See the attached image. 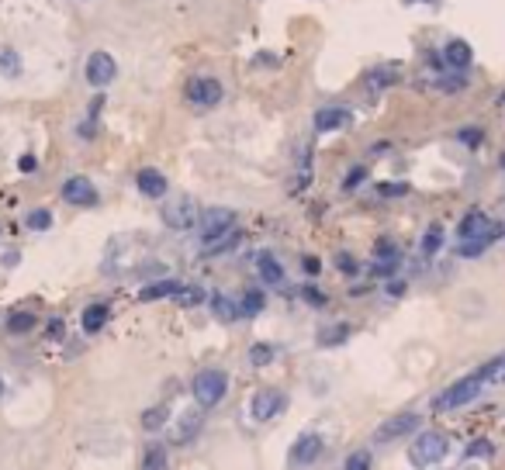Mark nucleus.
Returning <instances> with one entry per match:
<instances>
[{
	"label": "nucleus",
	"mask_w": 505,
	"mask_h": 470,
	"mask_svg": "<svg viewBox=\"0 0 505 470\" xmlns=\"http://www.w3.org/2000/svg\"><path fill=\"white\" fill-rule=\"evenodd\" d=\"M422 425V418L415 415V412H405V415H395V418H388V422H381V429H378V443H391V439H398V436H408V432H415Z\"/></svg>",
	"instance_id": "nucleus-9"
},
{
	"label": "nucleus",
	"mask_w": 505,
	"mask_h": 470,
	"mask_svg": "<svg viewBox=\"0 0 505 470\" xmlns=\"http://www.w3.org/2000/svg\"><path fill=\"white\" fill-rule=\"evenodd\" d=\"M49 336H52V339H63V322H59V318L49 325Z\"/></svg>",
	"instance_id": "nucleus-43"
},
{
	"label": "nucleus",
	"mask_w": 505,
	"mask_h": 470,
	"mask_svg": "<svg viewBox=\"0 0 505 470\" xmlns=\"http://www.w3.org/2000/svg\"><path fill=\"white\" fill-rule=\"evenodd\" d=\"M198 425H201V415H194V418H191V415H187V418H184V422H180V432H177V439H180V443H184V439H187V436H194V432H198Z\"/></svg>",
	"instance_id": "nucleus-34"
},
{
	"label": "nucleus",
	"mask_w": 505,
	"mask_h": 470,
	"mask_svg": "<svg viewBox=\"0 0 505 470\" xmlns=\"http://www.w3.org/2000/svg\"><path fill=\"white\" fill-rule=\"evenodd\" d=\"M211 311H215V318H222V322H235V318H239V304H232L225 294H215V297H211Z\"/></svg>",
	"instance_id": "nucleus-21"
},
{
	"label": "nucleus",
	"mask_w": 505,
	"mask_h": 470,
	"mask_svg": "<svg viewBox=\"0 0 505 470\" xmlns=\"http://www.w3.org/2000/svg\"><path fill=\"white\" fill-rule=\"evenodd\" d=\"M502 166H505V156H502Z\"/></svg>",
	"instance_id": "nucleus-47"
},
{
	"label": "nucleus",
	"mask_w": 505,
	"mask_h": 470,
	"mask_svg": "<svg viewBox=\"0 0 505 470\" xmlns=\"http://www.w3.org/2000/svg\"><path fill=\"white\" fill-rule=\"evenodd\" d=\"M304 297H308L311 304H322V294H318V290H304Z\"/></svg>",
	"instance_id": "nucleus-44"
},
{
	"label": "nucleus",
	"mask_w": 505,
	"mask_h": 470,
	"mask_svg": "<svg viewBox=\"0 0 505 470\" xmlns=\"http://www.w3.org/2000/svg\"><path fill=\"white\" fill-rule=\"evenodd\" d=\"M457 235H460V242H471V239H485L488 246H495L499 239L505 235V225L502 221H492L485 211H467L464 218H460V225H457Z\"/></svg>",
	"instance_id": "nucleus-1"
},
{
	"label": "nucleus",
	"mask_w": 505,
	"mask_h": 470,
	"mask_svg": "<svg viewBox=\"0 0 505 470\" xmlns=\"http://www.w3.org/2000/svg\"><path fill=\"white\" fill-rule=\"evenodd\" d=\"M408 3H429V7H436L440 0H408Z\"/></svg>",
	"instance_id": "nucleus-45"
},
{
	"label": "nucleus",
	"mask_w": 505,
	"mask_h": 470,
	"mask_svg": "<svg viewBox=\"0 0 505 470\" xmlns=\"http://www.w3.org/2000/svg\"><path fill=\"white\" fill-rule=\"evenodd\" d=\"M284 405H288V398H284L281 391L267 387V391H260V394L253 398V418H256V422H267V418L281 415V412H284Z\"/></svg>",
	"instance_id": "nucleus-11"
},
{
	"label": "nucleus",
	"mask_w": 505,
	"mask_h": 470,
	"mask_svg": "<svg viewBox=\"0 0 505 470\" xmlns=\"http://www.w3.org/2000/svg\"><path fill=\"white\" fill-rule=\"evenodd\" d=\"M52 225V214L45 211V207H38V211H31L28 214V228H35V232H45Z\"/></svg>",
	"instance_id": "nucleus-30"
},
{
	"label": "nucleus",
	"mask_w": 505,
	"mask_h": 470,
	"mask_svg": "<svg viewBox=\"0 0 505 470\" xmlns=\"http://www.w3.org/2000/svg\"><path fill=\"white\" fill-rule=\"evenodd\" d=\"M31 325H35V315H31V311H14V315H10V322H7V329H10V332H28Z\"/></svg>",
	"instance_id": "nucleus-26"
},
{
	"label": "nucleus",
	"mask_w": 505,
	"mask_h": 470,
	"mask_svg": "<svg viewBox=\"0 0 505 470\" xmlns=\"http://www.w3.org/2000/svg\"><path fill=\"white\" fill-rule=\"evenodd\" d=\"M256 267H260V277L267 283H274V287L284 283V267H281L270 253H260V256H256Z\"/></svg>",
	"instance_id": "nucleus-17"
},
{
	"label": "nucleus",
	"mask_w": 505,
	"mask_h": 470,
	"mask_svg": "<svg viewBox=\"0 0 505 470\" xmlns=\"http://www.w3.org/2000/svg\"><path fill=\"white\" fill-rule=\"evenodd\" d=\"M440 246H443V228L440 225H429L426 235H422V256H436Z\"/></svg>",
	"instance_id": "nucleus-22"
},
{
	"label": "nucleus",
	"mask_w": 505,
	"mask_h": 470,
	"mask_svg": "<svg viewBox=\"0 0 505 470\" xmlns=\"http://www.w3.org/2000/svg\"><path fill=\"white\" fill-rule=\"evenodd\" d=\"M249 360H253V367H267V363L274 360V346H267V343H256V346L249 350Z\"/></svg>",
	"instance_id": "nucleus-27"
},
{
	"label": "nucleus",
	"mask_w": 505,
	"mask_h": 470,
	"mask_svg": "<svg viewBox=\"0 0 505 470\" xmlns=\"http://www.w3.org/2000/svg\"><path fill=\"white\" fill-rule=\"evenodd\" d=\"M263 311V294L260 290H246L239 301V315H260Z\"/></svg>",
	"instance_id": "nucleus-23"
},
{
	"label": "nucleus",
	"mask_w": 505,
	"mask_h": 470,
	"mask_svg": "<svg viewBox=\"0 0 505 470\" xmlns=\"http://www.w3.org/2000/svg\"><path fill=\"white\" fill-rule=\"evenodd\" d=\"M180 294V283L177 281H156L149 283V287H142V301H160V297H177Z\"/></svg>",
	"instance_id": "nucleus-18"
},
{
	"label": "nucleus",
	"mask_w": 505,
	"mask_h": 470,
	"mask_svg": "<svg viewBox=\"0 0 505 470\" xmlns=\"http://www.w3.org/2000/svg\"><path fill=\"white\" fill-rule=\"evenodd\" d=\"M364 177H367V170H364V166H357V170H353V173L346 177V184H343V187H346V190H353L357 184H364Z\"/></svg>",
	"instance_id": "nucleus-37"
},
{
	"label": "nucleus",
	"mask_w": 505,
	"mask_h": 470,
	"mask_svg": "<svg viewBox=\"0 0 505 470\" xmlns=\"http://www.w3.org/2000/svg\"><path fill=\"white\" fill-rule=\"evenodd\" d=\"M201 235L204 242L211 246V242H218L222 235H228L232 232V225H235V214L228 211V207H211V211H204L201 214Z\"/></svg>",
	"instance_id": "nucleus-6"
},
{
	"label": "nucleus",
	"mask_w": 505,
	"mask_h": 470,
	"mask_svg": "<svg viewBox=\"0 0 505 470\" xmlns=\"http://www.w3.org/2000/svg\"><path fill=\"white\" fill-rule=\"evenodd\" d=\"M346 336H350V329H346V325H336L332 332H322L318 343H322V346H336V343H343Z\"/></svg>",
	"instance_id": "nucleus-32"
},
{
	"label": "nucleus",
	"mask_w": 505,
	"mask_h": 470,
	"mask_svg": "<svg viewBox=\"0 0 505 470\" xmlns=\"http://www.w3.org/2000/svg\"><path fill=\"white\" fill-rule=\"evenodd\" d=\"M222 97H225L222 84L211 80V77H201V80H191V84H187V100H191L194 107H215Z\"/></svg>",
	"instance_id": "nucleus-8"
},
{
	"label": "nucleus",
	"mask_w": 505,
	"mask_h": 470,
	"mask_svg": "<svg viewBox=\"0 0 505 470\" xmlns=\"http://www.w3.org/2000/svg\"><path fill=\"white\" fill-rule=\"evenodd\" d=\"M135 184H139V190H142L146 197H163V194H166V177H163L160 170H139Z\"/></svg>",
	"instance_id": "nucleus-15"
},
{
	"label": "nucleus",
	"mask_w": 505,
	"mask_h": 470,
	"mask_svg": "<svg viewBox=\"0 0 505 470\" xmlns=\"http://www.w3.org/2000/svg\"><path fill=\"white\" fill-rule=\"evenodd\" d=\"M467 457H492V443H485V439L471 443V446H467Z\"/></svg>",
	"instance_id": "nucleus-36"
},
{
	"label": "nucleus",
	"mask_w": 505,
	"mask_h": 470,
	"mask_svg": "<svg viewBox=\"0 0 505 470\" xmlns=\"http://www.w3.org/2000/svg\"><path fill=\"white\" fill-rule=\"evenodd\" d=\"M343 470H371V453H367V450L350 453V457H346V467H343Z\"/></svg>",
	"instance_id": "nucleus-31"
},
{
	"label": "nucleus",
	"mask_w": 505,
	"mask_h": 470,
	"mask_svg": "<svg viewBox=\"0 0 505 470\" xmlns=\"http://www.w3.org/2000/svg\"><path fill=\"white\" fill-rule=\"evenodd\" d=\"M107 325V304H91L84 311V332H101Z\"/></svg>",
	"instance_id": "nucleus-20"
},
{
	"label": "nucleus",
	"mask_w": 505,
	"mask_h": 470,
	"mask_svg": "<svg viewBox=\"0 0 505 470\" xmlns=\"http://www.w3.org/2000/svg\"><path fill=\"white\" fill-rule=\"evenodd\" d=\"M446 450H450V443H446L443 432H422V436L412 443L408 460H412V467H436V464L446 457Z\"/></svg>",
	"instance_id": "nucleus-2"
},
{
	"label": "nucleus",
	"mask_w": 505,
	"mask_h": 470,
	"mask_svg": "<svg viewBox=\"0 0 505 470\" xmlns=\"http://www.w3.org/2000/svg\"><path fill=\"white\" fill-rule=\"evenodd\" d=\"M17 166H21V173H31V170H35V156H21Z\"/></svg>",
	"instance_id": "nucleus-41"
},
{
	"label": "nucleus",
	"mask_w": 505,
	"mask_h": 470,
	"mask_svg": "<svg viewBox=\"0 0 505 470\" xmlns=\"http://www.w3.org/2000/svg\"><path fill=\"white\" fill-rule=\"evenodd\" d=\"M201 297H204L201 287H180V294H177L180 304H201Z\"/></svg>",
	"instance_id": "nucleus-33"
},
{
	"label": "nucleus",
	"mask_w": 505,
	"mask_h": 470,
	"mask_svg": "<svg viewBox=\"0 0 505 470\" xmlns=\"http://www.w3.org/2000/svg\"><path fill=\"white\" fill-rule=\"evenodd\" d=\"M142 470H170L163 446H149V450H146V464H142Z\"/></svg>",
	"instance_id": "nucleus-24"
},
{
	"label": "nucleus",
	"mask_w": 505,
	"mask_h": 470,
	"mask_svg": "<svg viewBox=\"0 0 505 470\" xmlns=\"http://www.w3.org/2000/svg\"><path fill=\"white\" fill-rule=\"evenodd\" d=\"M471 59H474V52H471V45L464 42V38H453V42H446V49H443V66H450V70H467L471 66Z\"/></svg>",
	"instance_id": "nucleus-13"
},
{
	"label": "nucleus",
	"mask_w": 505,
	"mask_h": 470,
	"mask_svg": "<svg viewBox=\"0 0 505 470\" xmlns=\"http://www.w3.org/2000/svg\"><path fill=\"white\" fill-rule=\"evenodd\" d=\"M322 457V436H315V432H304L302 439L291 446V453H288V460L295 464V467H308V464H315Z\"/></svg>",
	"instance_id": "nucleus-12"
},
{
	"label": "nucleus",
	"mask_w": 505,
	"mask_h": 470,
	"mask_svg": "<svg viewBox=\"0 0 505 470\" xmlns=\"http://www.w3.org/2000/svg\"><path fill=\"white\" fill-rule=\"evenodd\" d=\"M339 267H343V274H357V267H353V260H350L346 253L339 256Z\"/></svg>",
	"instance_id": "nucleus-42"
},
{
	"label": "nucleus",
	"mask_w": 505,
	"mask_h": 470,
	"mask_svg": "<svg viewBox=\"0 0 505 470\" xmlns=\"http://www.w3.org/2000/svg\"><path fill=\"white\" fill-rule=\"evenodd\" d=\"M460 142H464V146H478V142H481V132H478V128H464V132H460Z\"/></svg>",
	"instance_id": "nucleus-38"
},
{
	"label": "nucleus",
	"mask_w": 505,
	"mask_h": 470,
	"mask_svg": "<svg viewBox=\"0 0 505 470\" xmlns=\"http://www.w3.org/2000/svg\"><path fill=\"white\" fill-rule=\"evenodd\" d=\"M440 91L457 94V91H464V80H460V77H443V80H440Z\"/></svg>",
	"instance_id": "nucleus-35"
},
{
	"label": "nucleus",
	"mask_w": 505,
	"mask_h": 470,
	"mask_svg": "<svg viewBox=\"0 0 505 470\" xmlns=\"http://www.w3.org/2000/svg\"><path fill=\"white\" fill-rule=\"evenodd\" d=\"M0 394H3V380H0Z\"/></svg>",
	"instance_id": "nucleus-46"
},
{
	"label": "nucleus",
	"mask_w": 505,
	"mask_h": 470,
	"mask_svg": "<svg viewBox=\"0 0 505 470\" xmlns=\"http://www.w3.org/2000/svg\"><path fill=\"white\" fill-rule=\"evenodd\" d=\"M0 73L3 77H17L21 73V63H17V56L10 49H0Z\"/></svg>",
	"instance_id": "nucleus-28"
},
{
	"label": "nucleus",
	"mask_w": 505,
	"mask_h": 470,
	"mask_svg": "<svg viewBox=\"0 0 505 470\" xmlns=\"http://www.w3.org/2000/svg\"><path fill=\"white\" fill-rule=\"evenodd\" d=\"M163 221L170 228H191V225L201 221V214H198V204L191 197H173V201L163 204Z\"/></svg>",
	"instance_id": "nucleus-5"
},
{
	"label": "nucleus",
	"mask_w": 505,
	"mask_h": 470,
	"mask_svg": "<svg viewBox=\"0 0 505 470\" xmlns=\"http://www.w3.org/2000/svg\"><path fill=\"white\" fill-rule=\"evenodd\" d=\"M350 111L346 107H322L318 114H315V128L318 132H339V128H346L350 125Z\"/></svg>",
	"instance_id": "nucleus-14"
},
{
	"label": "nucleus",
	"mask_w": 505,
	"mask_h": 470,
	"mask_svg": "<svg viewBox=\"0 0 505 470\" xmlns=\"http://www.w3.org/2000/svg\"><path fill=\"white\" fill-rule=\"evenodd\" d=\"M374 267H378V274H391L395 267H398V249L384 239V242H378V249H374Z\"/></svg>",
	"instance_id": "nucleus-16"
},
{
	"label": "nucleus",
	"mask_w": 505,
	"mask_h": 470,
	"mask_svg": "<svg viewBox=\"0 0 505 470\" xmlns=\"http://www.w3.org/2000/svg\"><path fill=\"white\" fill-rule=\"evenodd\" d=\"M166 418H170L166 408H149V412L142 415V425H146V429H160V425H166Z\"/></svg>",
	"instance_id": "nucleus-29"
},
{
	"label": "nucleus",
	"mask_w": 505,
	"mask_h": 470,
	"mask_svg": "<svg viewBox=\"0 0 505 470\" xmlns=\"http://www.w3.org/2000/svg\"><path fill=\"white\" fill-rule=\"evenodd\" d=\"M318 270H322V263H318L315 256H308V260H304V274H311V277H315Z\"/></svg>",
	"instance_id": "nucleus-39"
},
{
	"label": "nucleus",
	"mask_w": 505,
	"mask_h": 470,
	"mask_svg": "<svg viewBox=\"0 0 505 470\" xmlns=\"http://www.w3.org/2000/svg\"><path fill=\"white\" fill-rule=\"evenodd\" d=\"M378 190H381V194H405L408 187H405V184H381Z\"/></svg>",
	"instance_id": "nucleus-40"
},
{
	"label": "nucleus",
	"mask_w": 505,
	"mask_h": 470,
	"mask_svg": "<svg viewBox=\"0 0 505 470\" xmlns=\"http://www.w3.org/2000/svg\"><path fill=\"white\" fill-rule=\"evenodd\" d=\"M114 77H118V63L111 52H94L87 59V84L91 87H107Z\"/></svg>",
	"instance_id": "nucleus-7"
},
{
	"label": "nucleus",
	"mask_w": 505,
	"mask_h": 470,
	"mask_svg": "<svg viewBox=\"0 0 505 470\" xmlns=\"http://www.w3.org/2000/svg\"><path fill=\"white\" fill-rule=\"evenodd\" d=\"M395 80H398V70H395V66H388V70H374V73H371V87H374V91H381V87L395 84Z\"/></svg>",
	"instance_id": "nucleus-25"
},
{
	"label": "nucleus",
	"mask_w": 505,
	"mask_h": 470,
	"mask_svg": "<svg viewBox=\"0 0 505 470\" xmlns=\"http://www.w3.org/2000/svg\"><path fill=\"white\" fill-rule=\"evenodd\" d=\"M478 377H481L485 384H505V353H499L495 360H488V363L478 370Z\"/></svg>",
	"instance_id": "nucleus-19"
},
{
	"label": "nucleus",
	"mask_w": 505,
	"mask_h": 470,
	"mask_svg": "<svg viewBox=\"0 0 505 470\" xmlns=\"http://www.w3.org/2000/svg\"><path fill=\"white\" fill-rule=\"evenodd\" d=\"M481 377L478 374H471V377H464V380H457V384H450L436 401H433V408L436 412H453V408H464V405H471L478 394H481Z\"/></svg>",
	"instance_id": "nucleus-3"
},
{
	"label": "nucleus",
	"mask_w": 505,
	"mask_h": 470,
	"mask_svg": "<svg viewBox=\"0 0 505 470\" xmlns=\"http://www.w3.org/2000/svg\"><path fill=\"white\" fill-rule=\"evenodd\" d=\"M225 391H228V377L222 374V370H201V374L194 377V398H198L201 408L218 405L225 398Z\"/></svg>",
	"instance_id": "nucleus-4"
},
{
	"label": "nucleus",
	"mask_w": 505,
	"mask_h": 470,
	"mask_svg": "<svg viewBox=\"0 0 505 470\" xmlns=\"http://www.w3.org/2000/svg\"><path fill=\"white\" fill-rule=\"evenodd\" d=\"M63 197H66V204H77V207H94L98 204V190L87 177H70L63 184Z\"/></svg>",
	"instance_id": "nucleus-10"
}]
</instances>
